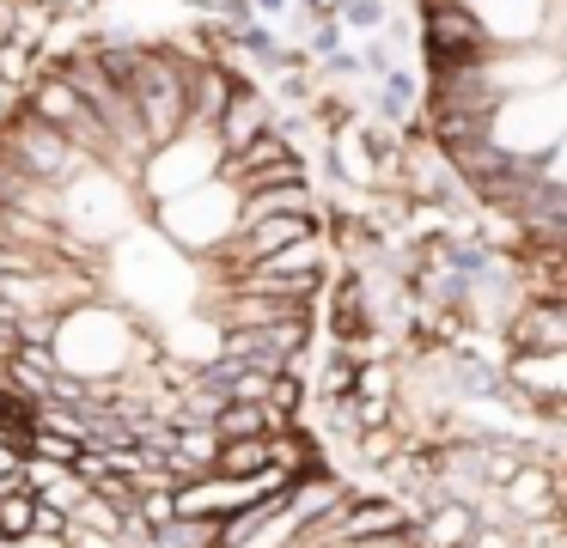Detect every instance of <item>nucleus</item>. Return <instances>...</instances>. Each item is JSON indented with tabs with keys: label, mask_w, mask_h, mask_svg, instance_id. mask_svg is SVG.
<instances>
[{
	"label": "nucleus",
	"mask_w": 567,
	"mask_h": 548,
	"mask_svg": "<svg viewBox=\"0 0 567 548\" xmlns=\"http://www.w3.org/2000/svg\"><path fill=\"white\" fill-rule=\"evenodd\" d=\"M323 214L238 68L189 43H92L0 110V409L165 518L172 438L287 499L318 341Z\"/></svg>",
	"instance_id": "obj_1"
},
{
	"label": "nucleus",
	"mask_w": 567,
	"mask_h": 548,
	"mask_svg": "<svg viewBox=\"0 0 567 548\" xmlns=\"http://www.w3.org/2000/svg\"><path fill=\"white\" fill-rule=\"evenodd\" d=\"M25 511H31V499L19 494V451L0 438V530H19L25 536Z\"/></svg>",
	"instance_id": "obj_3"
},
{
	"label": "nucleus",
	"mask_w": 567,
	"mask_h": 548,
	"mask_svg": "<svg viewBox=\"0 0 567 548\" xmlns=\"http://www.w3.org/2000/svg\"><path fill=\"white\" fill-rule=\"evenodd\" d=\"M421 116L549 287H567V0H421Z\"/></svg>",
	"instance_id": "obj_2"
}]
</instances>
